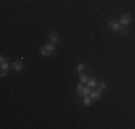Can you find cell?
<instances>
[{
	"label": "cell",
	"instance_id": "12",
	"mask_svg": "<svg viewBox=\"0 0 135 129\" xmlns=\"http://www.w3.org/2000/svg\"><path fill=\"white\" fill-rule=\"evenodd\" d=\"M83 69H85V63H79L78 67H76V72H78V73H82Z\"/></svg>",
	"mask_w": 135,
	"mask_h": 129
},
{
	"label": "cell",
	"instance_id": "10",
	"mask_svg": "<svg viewBox=\"0 0 135 129\" xmlns=\"http://www.w3.org/2000/svg\"><path fill=\"white\" fill-rule=\"evenodd\" d=\"M83 105L85 106H91L92 105V98L91 96H85V98H83Z\"/></svg>",
	"mask_w": 135,
	"mask_h": 129
},
{
	"label": "cell",
	"instance_id": "7",
	"mask_svg": "<svg viewBox=\"0 0 135 129\" xmlns=\"http://www.w3.org/2000/svg\"><path fill=\"white\" fill-rule=\"evenodd\" d=\"M88 86H89V88H92V89L98 86V82H96V79H95V77H91V79L88 80Z\"/></svg>",
	"mask_w": 135,
	"mask_h": 129
},
{
	"label": "cell",
	"instance_id": "16",
	"mask_svg": "<svg viewBox=\"0 0 135 129\" xmlns=\"http://www.w3.org/2000/svg\"><path fill=\"white\" fill-rule=\"evenodd\" d=\"M0 75H2V77H4L6 75H7V70H2V73H0Z\"/></svg>",
	"mask_w": 135,
	"mask_h": 129
},
{
	"label": "cell",
	"instance_id": "6",
	"mask_svg": "<svg viewBox=\"0 0 135 129\" xmlns=\"http://www.w3.org/2000/svg\"><path fill=\"white\" fill-rule=\"evenodd\" d=\"M22 60H23V57H22L20 60H17V62L13 63V69L16 70V72H20V70L23 69V63H22Z\"/></svg>",
	"mask_w": 135,
	"mask_h": 129
},
{
	"label": "cell",
	"instance_id": "9",
	"mask_svg": "<svg viewBox=\"0 0 135 129\" xmlns=\"http://www.w3.org/2000/svg\"><path fill=\"white\" fill-rule=\"evenodd\" d=\"M49 40H50V43L56 44V43H57V34H56V33H50V34H49Z\"/></svg>",
	"mask_w": 135,
	"mask_h": 129
},
{
	"label": "cell",
	"instance_id": "1",
	"mask_svg": "<svg viewBox=\"0 0 135 129\" xmlns=\"http://www.w3.org/2000/svg\"><path fill=\"white\" fill-rule=\"evenodd\" d=\"M55 50H56V44L47 43V44H43V46L40 47V54L42 56H50Z\"/></svg>",
	"mask_w": 135,
	"mask_h": 129
},
{
	"label": "cell",
	"instance_id": "11",
	"mask_svg": "<svg viewBox=\"0 0 135 129\" xmlns=\"http://www.w3.org/2000/svg\"><path fill=\"white\" fill-rule=\"evenodd\" d=\"M79 80H81V83H88V76L83 75V73H81V76H79Z\"/></svg>",
	"mask_w": 135,
	"mask_h": 129
},
{
	"label": "cell",
	"instance_id": "13",
	"mask_svg": "<svg viewBox=\"0 0 135 129\" xmlns=\"http://www.w3.org/2000/svg\"><path fill=\"white\" fill-rule=\"evenodd\" d=\"M98 88L101 89V90H104V89H107V83H104V82H101V85H98Z\"/></svg>",
	"mask_w": 135,
	"mask_h": 129
},
{
	"label": "cell",
	"instance_id": "2",
	"mask_svg": "<svg viewBox=\"0 0 135 129\" xmlns=\"http://www.w3.org/2000/svg\"><path fill=\"white\" fill-rule=\"evenodd\" d=\"M108 27H109V30H114V32H121L122 30V24L118 20H109Z\"/></svg>",
	"mask_w": 135,
	"mask_h": 129
},
{
	"label": "cell",
	"instance_id": "3",
	"mask_svg": "<svg viewBox=\"0 0 135 129\" xmlns=\"http://www.w3.org/2000/svg\"><path fill=\"white\" fill-rule=\"evenodd\" d=\"M89 96H91V98H92V101H98V99H99V98H101V96H102V90L98 88V89L92 90V92H91V95H89Z\"/></svg>",
	"mask_w": 135,
	"mask_h": 129
},
{
	"label": "cell",
	"instance_id": "15",
	"mask_svg": "<svg viewBox=\"0 0 135 129\" xmlns=\"http://www.w3.org/2000/svg\"><path fill=\"white\" fill-rule=\"evenodd\" d=\"M121 33L124 34V36H127V34H128V30H127V29H122V30H121Z\"/></svg>",
	"mask_w": 135,
	"mask_h": 129
},
{
	"label": "cell",
	"instance_id": "5",
	"mask_svg": "<svg viewBox=\"0 0 135 129\" xmlns=\"http://www.w3.org/2000/svg\"><path fill=\"white\" fill-rule=\"evenodd\" d=\"M129 22H131V17H129V14H124L122 17L119 19V23L122 26H127V24H129Z\"/></svg>",
	"mask_w": 135,
	"mask_h": 129
},
{
	"label": "cell",
	"instance_id": "14",
	"mask_svg": "<svg viewBox=\"0 0 135 129\" xmlns=\"http://www.w3.org/2000/svg\"><path fill=\"white\" fill-rule=\"evenodd\" d=\"M82 88H83V83H79V85L76 86V93H79V92H81Z\"/></svg>",
	"mask_w": 135,
	"mask_h": 129
},
{
	"label": "cell",
	"instance_id": "4",
	"mask_svg": "<svg viewBox=\"0 0 135 129\" xmlns=\"http://www.w3.org/2000/svg\"><path fill=\"white\" fill-rule=\"evenodd\" d=\"M91 92H92V88H89V86H83L82 90L78 93V95H79V96H83V98H85V96H89V95H91Z\"/></svg>",
	"mask_w": 135,
	"mask_h": 129
},
{
	"label": "cell",
	"instance_id": "8",
	"mask_svg": "<svg viewBox=\"0 0 135 129\" xmlns=\"http://www.w3.org/2000/svg\"><path fill=\"white\" fill-rule=\"evenodd\" d=\"M0 63H2V70H7L9 69V64H7V62H6L4 56L0 57Z\"/></svg>",
	"mask_w": 135,
	"mask_h": 129
}]
</instances>
